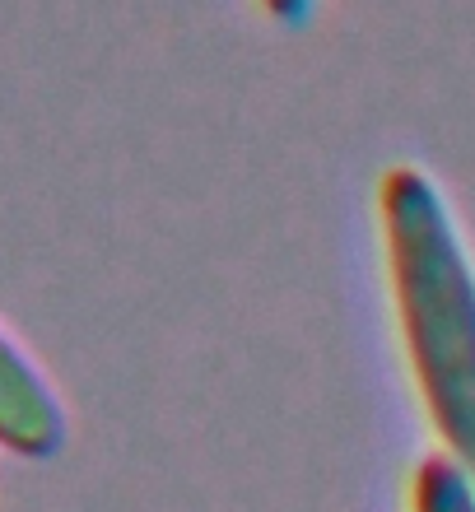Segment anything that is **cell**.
Returning <instances> with one entry per match:
<instances>
[{
    "instance_id": "cell-1",
    "label": "cell",
    "mask_w": 475,
    "mask_h": 512,
    "mask_svg": "<svg viewBox=\"0 0 475 512\" xmlns=\"http://www.w3.org/2000/svg\"><path fill=\"white\" fill-rule=\"evenodd\" d=\"M396 331L443 457L475 485V261L443 191L396 163L378 187Z\"/></svg>"
},
{
    "instance_id": "cell-4",
    "label": "cell",
    "mask_w": 475,
    "mask_h": 512,
    "mask_svg": "<svg viewBox=\"0 0 475 512\" xmlns=\"http://www.w3.org/2000/svg\"><path fill=\"white\" fill-rule=\"evenodd\" d=\"M317 0H261V10L271 14L275 24H285V28H299L308 14H313Z\"/></svg>"
},
{
    "instance_id": "cell-2",
    "label": "cell",
    "mask_w": 475,
    "mask_h": 512,
    "mask_svg": "<svg viewBox=\"0 0 475 512\" xmlns=\"http://www.w3.org/2000/svg\"><path fill=\"white\" fill-rule=\"evenodd\" d=\"M0 447L28 461H47L66 447V410L5 331H0Z\"/></svg>"
},
{
    "instance_id": "cell-3",
    "label": "cell",
    "mask_w": 475,
    "mask_h": 512,
    "mask_svg": "<svg viewBox=\"0 0 475 512\" xmlns=\"http://www.w3.org/2000/svg\"><path fill=\"white\" fill-rule=\"evenodd\" d=\"M410 512H475V485L438 452L415 471Z\"/></svg>"
}]
</instances>
